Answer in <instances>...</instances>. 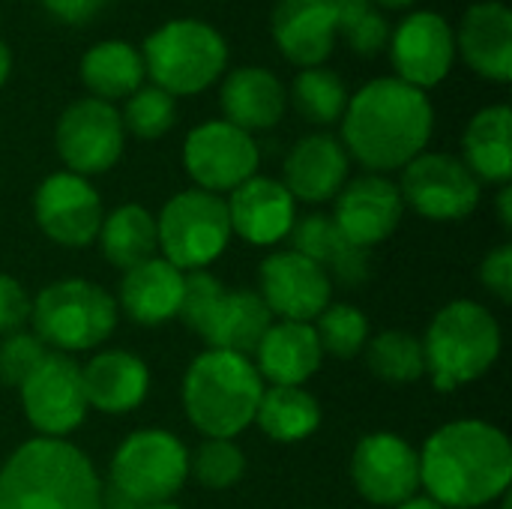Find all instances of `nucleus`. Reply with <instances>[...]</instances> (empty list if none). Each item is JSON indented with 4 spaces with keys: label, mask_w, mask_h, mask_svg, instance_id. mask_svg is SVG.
<instances>
[{
    "label": "nucleus",
    "mask_w": 512,
    "mask_h": 509,
    "mask_svg": "<svg viewBox=\"0 0 512 509\" xmlns=\"http://www.w3.org/2000/svg\"><path fill=\"white\" fill-rule=\"evenodd\" d=\"M510 438L483 420H456L432 432L420 450V486L444 509H477L507 495Z\"/></svg>",
    "instance_id": "1"
},
{
    "label": "nucleus",
    "mask_w": 512,
    "mask_h": 509,
    "mask_svg": "<svg viewBox=\"0 0 512 509\" xmlns=\"http://www.w3.org/2000/svg\"><path fill=\"white\" fill-rule=\"evenodd\" d=\"M345 153L369 171H399L432 138L435 111L423 90L399 78H375L345 105Z\"/></svg>",
    "instance_id": "2"
},
{
    "label": "nucleus",
    "mask_w": 512,
    "mask_h": 509,
    "mask_svg": "<svg viewBox=\"0 0 512 509\" xmlns=\"http://www.w3.org/2000/svg\"><path fill=\"white\" fill-rule=\"evenodd\" d=\"M0 509H102V483L75 444L33 438L0 465Z\"/></svg>",
    "instance_id": "3"
},
{
    "label": "nucleus",
    "mask_w": 512,
    "mask_h": 509,
    "mask_svg": "<svg viewBox=\"0 0 512 509\" xmlns=\"http://www.w3.org/2000/svg\"><path fill=\"white\" fill-rule=\"evenodd\" d=\"M264 381L249 357L204 351L183 378V408L192 426L207 438L234 441L255 423Z\"/></svg>",
    "instance_id": "4"
},
{
    "label": "nucleus",
    "mask_w": 512,
    "mask_h": 509,
    "mask_svg": "<svg viewBox=\"0 0 512 509\" xmlns=\"http://www.w3.org/2000/svg\"><path fill=\"white\" fill-rule=\"evenodd\" d=\"M420 342L426 375L432 378L435 390L453 393L483 378L498 363L501 327L486 306L474 300H456L432 318Z\"/></svg>",
    "instance_id": "5"
},
{
    "label": "nucleus",
    "mask_w": 512,
    "mask_h": 509,
    "mask_svg": "<svg viewBox=\"0 0 512 509\" xmlns=\"http://www.w3.org/2000/svg\"><path fill=\"white\" fill-rule=\"evenodd\" d=\"M144 72L171 96H195L219 81L228 63L222 33L195 18L162 24L144 39Z\"/></svg>",
    "instance_id": "6"
},
{
    "label": "nucleus",
    "mask_w": 512,
    "mask_h": 509,
    "mask_svg": "<svg viewBox=\"0 0 512 509\" xmlns=\"http://www.w3.org/2000/svg\"><path fill=\"white\" fill-rule=\"evenodd\" d=\"M30 321L45 348L57 354L90 351L111 336L117 300L87 279H60L42 288L30 303Z\"/></svg>",
    "instance_id": "7"
},
{
    "label": "nucleus",
    "mask_w": 512,
    "mask_h": 509,
    "mask_svg": "<svg viewBox=\"0 0 512 509\" xmlns=\"http://www.w3.org/2000/svg\"><path fill=\"white\" fill-rule=\"evenodd\" d=\"M189 480V453L165 429L132 432L111 459V489L135 507L171 501Z\"/></svg>",
    "instance_id": "8"
},
{
    "label": "nucleus",
    "mask_w": 512,
    "mask_h": 509,
    "mask_svg": "<svg viewBox=\"0 0 512 509\" xmlns=\"http://www.w3.org/2000/svg\"><path fill=\"white\" fill-rule=\"evenodd\" d=\"M156 237L168 264L183 273L204 270L225 252L231 240L225 198L204 189H186L174 195L156 216Z\"/></svg>",
    "instance_id": "9"
},
{
    "label": "nucleus",
    "mask_w": 512,
    "mask_h": 509,
    "mask_svg": "<svg viewBox=\"0 0 512 509\" xmlns=\"http://www.w3.org/2000/svg\"><path fill=\"white\" fill-rule=\"evenodd\" d=\"M126 129L120 111L102 99H75L57 120L54 147L66 165V171L78 177L105 174L123 156Z\"/></svg>",
    "instance_id": "10"
},
{
    "label": "nucleus",
    "mask_w": 512,
    "mask_h": 509,
    "mask_svg": "<svg viewBox=\"0 0 512 509\" xmlns=\"http://www.w3.org/2000/svg\"><path fill=\"white\" fill-rule=\"evenodd\" d=\"M399 195L423 219L459 222L477 210L480 180L450 153H420L402 168Z\"/></svg>",
    "instance_id": "11"
},
{
    "label": "nucleus",
    "mask_w": 512,
    "mask_h": 509,
    "mask_svg": "<svg viewBox=\"0 0 512 509\" xmlns=\"http://www.w3.org/2000/svg\"><path fill=\"white\" fill-rule=\"evenodd\" d=\"M258 144L249 132L228 120H207L186 135L183 165L204 192H234L240 183L258 174Z\"/></svg>",
    "instance_id": "12"
},
{
    "label": "nucleus",
    "mask_w": 512,
    "mask_h": 509,
    "mask_svg": "<svg viewBox=\"0 0 512 509\" xmlns=\"http://www.w3.org/2000/svg\"><path fill=\"white\" fill-rule=\"evenodd\" d=\"M27 423L42 438H63L75 432L87 417V396L81 384V366L51 351L39 369L18 387Z\"/></svg>",
    "instance_id": "13"
},
{
    "label": "nucleus",
    "mask_w": 512,
    "mask_h": 509,
    "mask_svg": "<svg viewBox=\"0 0 512 509\" xmlns=\"http://www.w3.org/2000/svg\"><path fill=\"white\" fill-rule=\"evenodd\" d=\"M33 216L42 234L66 249H84L96 243L102 228V201L87 177L57 171L45 177L33 195Z\"/></svg>",
    "instance_id": "14"
},
{
    "label": "nucleus",
    "mask_w": 512,
    "mask_h": 509,
    "mask_svg": "<svg viewBox=\"0 0 512 509\" xmlns=\"http://www.w3.org/2000/svg\"><path fill=\"white\" fill-rule=\"evenodd\" d=\"M357 492L375 507H399L420 489V453L393 432L366 435L351 459Z\"/></svg>",
    "instance_id": "15"
},
{
    "label": "nucleus",
    "mask_w": 512,
    "mask_h": 509,
    "mask_svg": "<svg viewBox=\"0 0 512 509\" xmlns=\"http://www.w3.org/2000/svg\"><path fill=\"white\" fill-rule=\"evenodd\" d=\"M390 57L396 78L426 93L450 75L456 60V33L447 18L432 9L411 12L390 36Z\"/></svg>",
    "instance_id": "16"
},
{
    "label": "nucleus",
    "mask_w": 512,
    "mask_h": 509,
    "mask_svg": "<svg viewBox=\"0 0 512 509\" xmlns=\"http://www.w3.org/2000/svg\"><path fill=\"white\" fill-rule=\"evenodd\" d=\"M333 282L330 276L309 258L294 249L273 252L261 264V300L270 315L282 321L312 324L330 306Z\"/></svg>",
    "instance_id": "17"
},
{
    "label": "nucleus",
    "mask_w": 512,
    "mask_h": 509,
    "mask_svg": "<svg viewBox=\"0 0 512 509\" xmlns=\"http://www.w3.org/2000/svg\"><path fill=\"white\" fill-rule=\"evenodd\" d=\"M405 201L399 186L381 174H366L342 186L336 195V228L360 249H372L384 243L402 222Z\"/></svg>",
    "instance_id": "18"
},
{
    "label": "nucleus",
    "mask_w": 512,
    "mask_h": 509,
    "mask_svg": "<svg viewBox=\"0 0 512 509\" xmlns=\"http://www.w3.org/2000/svg\"><path fill=\"white\" fill-rule=\"evenodd\" d=\"M270 30L291 63L312 69L333 54L339 15L333 0H279L270 15Z\"/></svg>",
    "instance_id": "19"
},
{
    "label": "nucleus",
    "mask_w": 512,
    "mask_h": 509,
    "mask_svg": "<svg viewBox=\"0 0 512 509\" xmlns=\"http://www.w3.org/2000/svg\"><path fill=\"white\" fill-rule=\"evenodd\" d=\"M294 204L297 201L279 180L255 174L240 183L225 201L231 234H240L255 246H273L291 234L297 222Z\"/></svg>",
    "instance_id": "20"
},
{
    "label": "nucleus",
    "mask_w": 512,
    "mask_h": 509,
    "mask_svg": "<svg viewBox=\"0 0 512 509\" xmlns=\"http://www.w3.org/2000/svg\"><path fill=\"white\" fill-rule=\"evenodd\" d=\"M456 51L465 63L498 84L512 78V12L498 0L474 3L459 24Z\"/></svg>",
    "instance_id": "21"
},
{
    "label": "nucleus",
    "mask_w": 512,
    "mask_h": 509,
    "mask_svg": "<svg viewBox=\"0 0 512 509\" xmlns=\"http://www.w3.org/2000/svg\"><path fill=\"white\" fill-rule=\"evenodd\" d=\"M348 180V153L333 135H306L300 138L285 159L282 186L294 201L321 204L342 192Z\"/></svg>",
    "instance_id": "22"
},
{
    "label": "nucleus",
    "mask_w": 512,
    "mask_h": 509,
    "mask_svg": "<svg viewBox=\"0 0 512 509\" xmlns=\"http://www.w3.org/2000/svg\"><path fill=\"white\" fill-rule=\"evenodd\" d=\"M324 351L312 324L279 321L270 324L255 348V369L273 387H303L321 369Z\"/></svg>",
    "instance_id": "23"
},
{
    "label": "nucleus",
    "mask_w": 512,
    "mask_h": 509,
    "mask_svg": "<svg viewBox=\"0 0 512 509\" xmlns=\"http://www.w3.org/2000/svg\"><path fill=\"white\" fill-rule=\"evenodd\" d=\"M219 105L225 120L243 132H261L282 120L288 96L282 81L264 66L234 69L219 87Z\"/></svg>",
    "instance_id": "24"
},
{
    "label": "nucleus",
    "mask_w": 512,
    "mask_h": 509,
    "mask_svg": "<svg viewBox=\"0 0 512 509\" xmlns=\"http://www.w3.org/2000/svg\"><path fill=\"white\" fill-rule=\"evenodd\" d=\"M186 273L168 264L165 258H150L123 273L117 306L138 324L156 327L180 312Z\"/></svg>",
    "instance_id": "25"
},
{
    "label": "nucleus",
    "mask_w": 512,
    "mask_h": 509,
    "mask_svg": "<svg viewBox=\"0 0 512 509\" xmlns=\"http://www.w3.org/2000/svg\"><path fill=\"white\" fill-rule=\"evenodd\" d=\"M87 405L105 414H126L147 399L150 372L129 351H102L81 369Z\"/></svg>",
    "instance_id": "26"
},
{
    "label": "nucleus",
    "mask_w": 512,
    "mask_h": 509,
    "mask_svg": "<svg viewBox=\"0 0 512 509\" xmlns=\"http://www.w3.org/2000/svg\"><path fill=\"white\" fill-rule=\"evenodd\" d=\"M291 249L300 252L303 258L315 261L330 282H342V285H357L369 276V261H366V249L354 246L333 222V216H303L300 222H294L291 228Z\"/></svg>",
    "instance_id": "27"
},
{
    "label": "nucleus",
    "mask_w": 512,
    "mask_h": 509,
    "mask_svg": "<svg viewBox=\"0 0 512 509\" xmlns=\"http://www.w3.org/2000/svg\"><path fill=\"white\" fill-rule=\"evenodd\" d=\"M273 315L264 300L252 291H222L216 309L198 330L213 351H228L252 357L264 333L270 330Z\"/></svg>",
    "instance_id": "28"
},
{
    "label": "nucleus",
    "mask_w": 512,
    "mask_h": 509,
    "mask_svg": "<svg viewBox=\"0 0 512 509\" xmlns=\"http://www.w3.org/2000/svg\"><path fill=\"white\" fill-rule=\"evenodd\" d=\"M465 165L483 183L507 186L512 177V114L510 105H489L477 111L462 138Z\"/></svg>",
    "instance_id": "29"
},
{
    "label": "nucleus",
    "mask_w": 512,
    "mask_h": 509,
    "mask_svg": "<svg viewBox=\"0 0 512 509\" xmlns=\"http://www.w3.org/2000/svg\"><path fill=\"white\" fill-rule=\"evenodd\" d=\"M78 75H81L84 87L93 93V99L111 102V99L132 96L141 87L147 72H144L141 51H135L129 42L105 39L84 51Z\"/></svg>",
    "instance_id": "30"
},
{
    "label": "nucleus",
    "mask_w": 512,
    "mask_h": 509,
    "mask_svg": "<svg viewBox=\"0 0 512 509\" xmlns=\"http://www.w3.org/2000/svg\"><path fill=\"white\" fill-rule=\"evenodd\" d=\"M105 261L120 267L123 273L156 258L159 237H156V219L141 204H123L114 213L102 219L99 237H96Z\"/></svg>",
    "instance_id": "31"
},
{
    "label": "nucleus",
    "mask_w": 512,
    "mask_h": 509,
    "mask_svg": "<svg viewBox=\"0 0 512 509\" xmlns=\"http://www.w3.org/2000/svg\"><path fill=\"white\" fill-rule=\"evenodd\" d=\"M255 423L270 441L297 444L321 426V405L303 387H264Z\"/></svg>",
    "instance_id": "32"
},
{
    "label": "nucleus",
    "mask_w": 512,
    "mask_h": 509,
    "mask_svg": "<svg viewBox=\"0 0 512 509\" xmlns=\"http://www.w3.org/2000/svg\"><path fill=\"white\" fill-rule=\"evenodd\" d=\"M366 363L387 384H411L426 375L423 342L405 330H387L366 342Z\"/></svg>",
    "instance_id": "33"
},
{
    "label": "nucleus",
    "mask_w": 512,
    "mask_h": 509,
    "mask_svg": "<svg viewBox=\"0 0 512 509\" xmlns=\"http://www.w3.org/2000/svg\"><path fill=\"white\" fill-rule=\"evenodd\" d=\"M291 102H294V108L309 123L327 126V123H336L345 114L348 90H345V81L333 69L312 66V69H303L294 78V84H291Z\"/></svg>",
    "instance_id": "34"
},
{
    "label": "nucleus",
    "mask_w": 512,
    "mask_h": 509,
    "mask_svg": "<svg viewBox=\"0 0 512 509\" xmlns=\"http://www.w3.org/2000/svg\"><path fill=\"white\" fill-rule=\"evenodd\" d=\"M120 120H123V129L141 141L162 138L177 120L174 96L156 84H150V87L141 84L132 96H126V108L120 111Z\"/></svg>",
    "instance_id": "35"
},
{
    "label": "nucleus",
    "mask_w": 512,
    "mask_h": 509,
    "mask_svg": "<svg viewBox=\"0 0 512 509\" xmlns=\"http://www.w3.org/2000/svg\"><path fill=\"white\" fill-rule=\"evenodd\" d=\"M246 459L234 441L207 438L195 453H189V477H195L204 489H231L243 480Z\"/></svg>",
    "instance_id": "36"
},
{
    "label": "nucleus",
    "mask_w": 512,
    "mask_h": 509,
    "mask_svg": "<svg viewBox=\"0 0 512 509\" xmlns=\"http://www.w3.org/2000/svg\"><path fill=\"white\" fill-rule=\"evenodd\" d=\"M315 336L321 342V351H330L333 357H357L369 342V321L357 306L339 303L327 306L315 318Z\"/></svg>",
    "instance_id": "37"
},
{
    "label": "nucleus",
    "mask_w": 512,
    "mask_h": 509,
    "mask_svg": "<svg viewBox=\"0 0 512 509\" xmlns=\"http://www.w3.org/2000/svg\"><path fill=\"white\" fill-rule=\"evenodd\" d=\"M48 354L51 351L42 345V339L36 333L15 330V333L3 336L0 339V384L21 387Z\"/></svg>",
    "instance_id": "38"
},
{
    "label": "nucleus",
    "mask_w": 512,
    "mask_h": 509,
    "mask_svg": "<svg viewBox=\"0 0 512 509\" xmlns=\"http://www.w3.org/2000/svg\"><path fill=\"white\" fill-rule=\"evenodd\" d=\"M222 291L225 288L219 285V279L210 276L207 270H189L183 279V300H180L177 318L198 333L204 327V321L210 318V312L216 309Z\"/></svg>",
    "instance_id": "39"
},
{
    "label": "nucleus",
    "mask_w": 512,
    "mask_h": 509,
    "mask_svg": "<svg viewBox=\"0 0 512 509\" xmlns=\"http://www.w3.org/2000/svg\"><path fill=\"white\" fill-rule=\"evenodd\" d=\"M342 36L348 39V45H351L357 54L372 57V54H378V51L390 42V24H387V18H384L378 9H369V12H366L363 18H357Z\"/></svg>",
    "instance_id": "40"
},
{
    "label": "nucleus",
    "mask_w": 512,
    "mask_h": 509,
    "mask_svg": "<svg viewBox=\"0 0 512 509\" xmlns=\"http://www.w3.org/2000/svg\"><path fill=\"white\" fill-rule=\"evenodd\" d=\"M30 321V297L12 276L0 273V336L21 330Z\"/></svg>",
    "instance_id": "41"
},
{
    "label": "nucleus",
    "mask_w": 512,
    "mask_h": 509,
    "mask_svg": "<svg viewBox=\"0 0 512 509\" xmlns=\"http://www.w3.org/2000/svg\"><path fill=\"white\" fill-rule=\"evenodd\" d=\"M480 279L483 285L504 303L512 300V246L504 243L495 252H489L480 264Z\"/></svg>",
    "instance_id": "42"
},
{
    "label": "nucleus",
    "mask_w": 512,
    "mask_h": 509,
    "mask_svg": "<svg viewBox=\"0 0 512 509\" xmlns=\"http://www.w3.org/2000/svg\"><path fill=\"white\" fill-rule=\"evenodd\" d=\"M111 0H42V6L48 9L51 18L63 21V24H84L90 21L96 12H102Z\"/></svg>",
    "instance_id": "43"
},
{
    "label": "nucleus",
    "mask_w": 512,
    "mask_h": 509,
    "mask_svg": "<svg viewBox=\"0 0 512 509\" xmlns=\"http://www.w3.org/2000/svg\"><path fill=\"white\" fill-rule=\"evenodd\" d=\"M498 213H501V222H504V228H510L512 225V189L510 186H504V189H501V195H498Z\"/></svg>",
    "instance_id": "44"
},
{
    "label": "nucleus",
    "mask_w": 512,
    "mask_h": 509,
    "mask_svg": "<svg viewBox=\"0 0 512 509\" xmlns=\"http://www.w3.org/2000/svg\"><path fill=\"white\" fill-rule=\"evenodd\" d=\"M9 72H12V51H9V45L0 39V87L6 84Z\"/></svg>",
    "instance_id": "45"
},
{
    "label": "nucleus",
    "mask_w": 512,
    "mask_h": 509,
    "mask_svg": "<svg viewBox=\"0 0 512 509\" xmlns=\"http://www.w3.org/2000/svg\"><path fill=\"white\" fill-rule=\"evenodd\" d=\"M393 509H444L441 504H435L432 498H411V501H405V504H399V507H393Z\"/></svg>",
    "instance_id": "46"
},
{
    "label": "nucleus",
    "mask_w": 512,
    "mask_h": 509,
    "mask_svg": "<svg viewBox=\"0 0 512 509\" xmlns=\"http://www.w3.org/2000/svg\"><path fill=\"white\" fill-rule=\"evenodd\" d=\"M381 6H387V9H405V6H411V3H417V0H378Z\"/></svg>",
    "instance_id": "47"
},
{
    "label": "nucleus",
    "mask_w": 512,
    "mask_h": 509,
    "mask_svg": "<svg viewBox=\"0 0 512 509\" xmlns=\"http://www.w3.org/2000/svg\"><path fill=\"white\" fill-rule=\"evenodd\" d=\"M135 509H180V507H174L171 501H165V504H150V507H135Z\"/></svg>",
    "instance_id": "48"
}]
</instances>
